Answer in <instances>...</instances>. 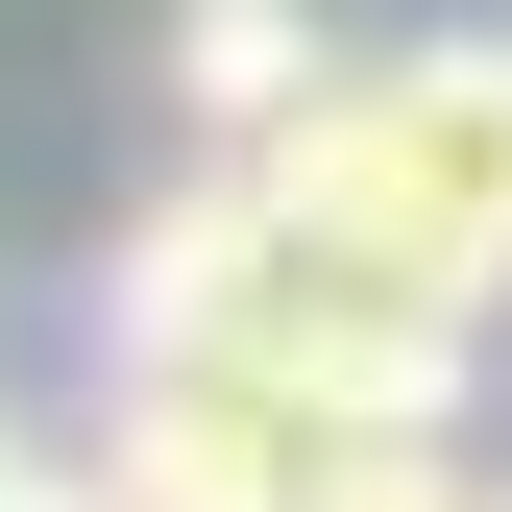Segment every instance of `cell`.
<instances>
[{
	"label": "cell",
	"mask_w": 512,
	"mask_h": 512,
	"mask_svg": "<svg viewBox=\"0 0 512 512\" xmlns=\"http://www.w3.org/2000/svg\"><path fill=\"white\" fill-rule=\"evenodd\" d=\"M98 342H122V366H293V391H342V415H439V439H464V391H488V293L415 269V244H366V220H317V196H269L244 147L196 171V196L122 220Z\"/></svg>",
	"instance_id": "1"
},
{
	"label": "cell",
	"mask_w": 512,
	"mask_h": 512,
	"mask_svg": "<svg viewBox=\"0 0 512 512\" xmlns=\"http://www.w3.org/2000/svg\"><path fill=\"white\" fill-rule=\"evenodd\" d=\"M244 171L317 196V220H366V244H415V269H464V293L512 317V25H439V49L317 74Z\"/></svg>",
	"instance_id": "2"
},
{
	"label": "cell",
	"mask_w": 512,
	"mask_h": 512,
	"mask_svg": "<svg viewBox=\"0 0 512 512\" xmlns=\"http://www.w3.org/2000/svg\"><path fill=\"white\" fill-rule=\"evenodd\" d=\"M98 488L122 512H488V464L439 415H342L293 366H122Z\"/></svg>",
	"instance_id": "3"
},
{
	"label": "cell",
	"mask_w": 512,
	"mask_h": 512,
	"mask_svg": "<svg viewBox=\"0 0 512 512\" xmlns=\"http://www.w3.org/2000/svg\"><path fill=\"white\" fill-rule=\"evenodd\" d=\"M147 74H171V122H196V147H269L342 49H317V0H171V49H147Z\"/></svg>",
	"instance_id": "4"
},
{
	"label": "cell",
	"mask_w": 512,
	"mask_h": 512,
	"mask_svg": "<svg viewBox=\"0 0 512 512\" xmlns=\"http://www.w3.org/2000/svg\"><path fill=\"white\" fill-rule=\"evenodd\" d=\"M49 488H74V464H49V439H25V415H0V512H49Z\"/></svg>",
	"instance_id": "5"
},
{
	"label": "cell",
	"mask_w": 512,
	"mask_h": 512,
	"mask_svg": "<svg viewBox=\"0 0 512 512\" xmlns=\"http://www.w3.org/2000/svg\"><path fill=\"white\" fill-rule=\"evenodd\" d=\"M49 512H122V488H98V464H74V488H49Z\"/></svg>",
	"instance_id": "6"
},
{
	"label": "cell",
	"mask_w": 512,
	"mask_h": 512,
	"mask_svg": "<svg viewBox=\"0 0 512 512\" xmlns=\"http://www.w3.org/2000/svg\"><path fill=\"white\" fill-rule=\"evenodd\" d=\"M488 512H512V488H488Z\"/></svg>",
	"instance_id": "7"
}]
</instances>
